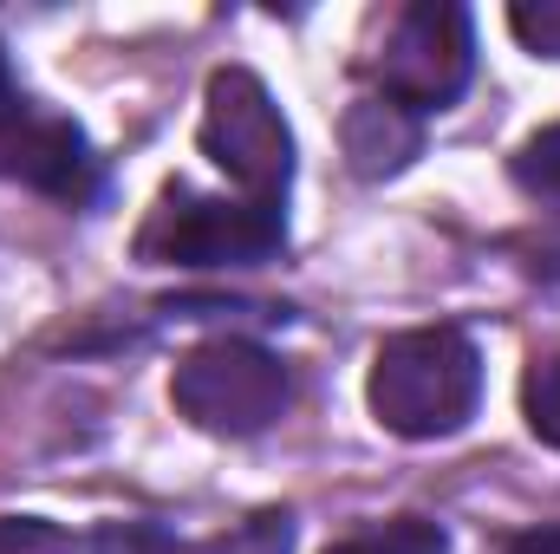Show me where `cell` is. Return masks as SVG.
I'll return each instance as SVG.
<instances>
[{"mask_svg":"<svg viewBox=\"0 0 560 554\" xmlns=\"http://www.w3.org/2000/svg\"><path fill=\"white\" fill-rule=\"evenodd\" d=\"M365 405L392 437H450L463 430L482 405V353L469 346V333L456 326H411L392 333L372 353V379H365Z\"/></svg>","mask_w":560,"mask_h":554,"instance_id":"6da1fadb","label":"cell"},{"mask_svg":"<svg viewBox=\"0 0 560 554\" xmlns=\"http://www.w3.org/2000/svg\"><path fill=\"white\" fill-rule=\"evenodd\" d=\"M287 242L280 203H248V196H196L170 189L150 222L138 229V255L156 268H255Z\"/></svg>","mask_w":560,"mask_h":554,"instance_id":"7a4b0ae2","label":"cell"},{"mask_svg":"<svg viewBox=\"0 0 560 554\" xmlns=\"http://www.w3.org/2000/svg\"><path fill=\"white\" fill-rule=\"evenodd\" d=\"M202 157L248 196V203H280L293 183V131L280 118L275 92L248 72V66H222L209 72L202 92Z\"/></svg>","mask_w":560,"mask_h":554,"instance_id":"3957f363","label":"cell"},{"mask_svg":"<svg viewBox=\"0 0 560 554\" xmlns=\"http://www.w3.org/2000/svg\"><path fill=\"white\" fill-rule=\"evenodd\" d=\"M287 366L255 339H202L170 372V405L209 437H255L287 412Z\"/></svg>","mask_w":560,"mask_h":554,"instance_id":"277c9868","label":"cell"},{"mask_svg":"<svg viewBox=\"0 0 560 554\" xmlns=\"http://www.w3.org/2000/svg\"><path fill=\"white\" fill-rule=\"evenodd\" d=\"M469 66H476V33H469V13L450 7V0H418L392 20L385 33V59H378V79H385V99L405 105V112H443L463 99L469 85Z\"/></svg>","mask_w":560,"mask_h":554,"instance_id":"5b68a950","label":"cell"},{"mask_svg":"<svg viewBox=\"0 0 560 554\" xmlns=\"http://www.w3.org/2000/svg\"><path fill=\"white\" fill-rule=\"evenodd\" d=\"M0 176L79 203V196H85V176H92L85 131H79L72 118H39V112H26V105L0 112Z\"/></svg>","mask_w":560,"mask_h":554,"instance_id":"8992f818","label":"cell"},{"mask_svg":"<svg viewBox=\"0 0 560 554\" xmlns=\"http://www.w3.org/2000/svg\"><path fill=\"white\" fill-rule=\"evenodd\" d=\"M423 143V125L418 112L392 105V99H359L346 112V157L359 176H398Z\"/></svg>","mask_w":560,"mask_h":554,"instance_id":"52a82bcc","label":"cell"},{"mask_svg":"<svg viewBox=\"0 0 560 554\" xmlns=\"http://www.w3.org/2000/svg\"><path fill=\"white\" fill-rule=\"evenodd\" d=\"M326 554H450V535L423 516H392L378 529H359V535L332 542Z\"/></svg>","mask_w":560,"mask_h":554,"instance_id":"ba28073f","label":"cell"},{"mask_svg":"<svg viewBox=\"0 0 560 554\" xmlns=\"http://www.w3.org/2000/svg\"><path fill=\"white\" fill-rule=\"evenodd\" d=\"M509 176L522 183V196L560 209V125H548V131H535V138L522 143L515 163H509Z\"/></svg>","mask_w":560,"mask_h":554,"instance_id":"9c48e42d","label":"cell"},{"mask_svg":"<svg viewBox=\"0 0 560 554\" xmlns=\"http://www.w3.org/2000/svg\"><path fill=\"white\" fill-rule=\"evenodd\" d=\"M522 417H528V430L541 443L560 450V353L528 366V379H522Z\"/></svg>","mask_w":560,"mask_h":554,"instance_id":"30bf717a","label":"cell"},{"mask_svg":"<svg viewBox=\"0 0 560 554\" xmlns=\"http://www.w3.org/2000/svg\"><path fill=\"white\" fill-rule=\"evenodd\" d=\"M509 33L535 59H560V0H522V7H509Z\"/></svg>","mask_w":560,"mask_h":554,"instance_id":"8fae6325","label":"cell"},{"mask_svg":"<svg viewBox=\"0 0 560 554\" xmlns=\"http://www.w3.org/2000/svg\"><path fill=\"white\" fill-rule=\"evenodd\" d=\"M0 554H72V535L39 516H0Z\"/></svg>","mask_w":560,"mask_h":554,"instance_id":"7c38bea8","label":"cell"},{"mask_svg":"<svg viewBox=\"0 0 560 554\" xmlns=\"http://www.w3.org/2000/svg\"><path fill=\"white\" fill-rule=\"evenodd\" d=\"M509 554H560V522H548V529H528V535H515V542H509Z\"/></svg>","mask_w":560,"mask_h":554,"instance_id":"4fadbf2b","label":"cell"},{"mask_svg":"<svg viewBox=\"0 0 560 554\" xmlns=\"http://www.w3.org/2000/svg\"><path fill=\"white\" fill-rule=\"evenodd\" d=\"M20 99H13V66H7V46H0V112H13Z\"/></svg>","mask_w":560,"mask_h":554,"instance_id":"5bb4252c","label":"cell"}]
</instances>
